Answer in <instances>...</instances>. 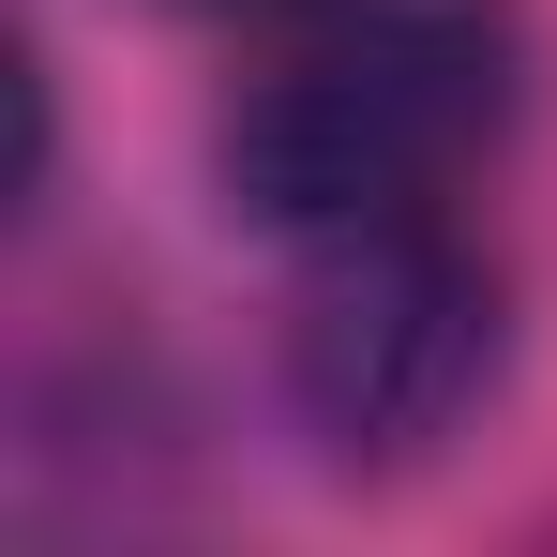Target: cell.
Returning a JSON list of instances; mask_svg holds the SVG:
<instances>
[{
    "label": "cell",
    "mask_w": 557,
    "mask_h": 557,
    "mask_svg": "<svg viewBox=\"0 0 557 557\" xmlns=\"http://www.w3.org/2000/svg\"><path fill=\"white\" fill-rule=\"evenodd\" d=\"M286 257V407L332 467H422L497 376V257L453 211L317 226Z\"/></svg>",
    "instance_id": "7a4b0ae2"
},
{
    "label": "cell",
    "mask_w": 557,
    "mask_h": 557,
    "mask_svg": "<svg viewBox=\"0 0 557 557\" xmlns=\"http://www.w3.org/2000/svg\"><path fill=\"white\" fill-rule=\"evenodd\" d=\"M512 106H528L512 0H286L211 151H226L242 226L317 242L376 211H453L467 166L512 136Z\"/></svg>",
    "instance_id": "6da1fadb"
}]
</instances>
